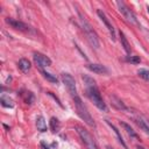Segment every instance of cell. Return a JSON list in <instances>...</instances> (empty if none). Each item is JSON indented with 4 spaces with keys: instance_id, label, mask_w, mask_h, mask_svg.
<instances>
[{
    "instance_id": "8992f818",
    "label": "cell",
    "mask_w": 149,
    "mask_h": 149,
    "mask_svg": "<svg viewBox=\"0 0 149 149\" xmlns=\"http://www.w3.org/2000/svg\"><path fill=\"white\" fill-rule=\"evenodd\" d=\"M76 130H77L78 135L80 136L81 141L86 144V147H87L88 149H99V147H98V144H97L94 137H93L87 130H85L84 128H81V127H79V126H76Z\"/></svg>"
},
{
    "instance_id": "d4e9b609",
    "label": "cell",
    "mask_w": 149,
    "mask_h": 149,
    "mask_svg": "<svg viewBox=\"0 0 149 149\" xmlns=\"http://www.w3.org/2000/svg\"><path fill=\"white\" fill-rule=\"evenodd\" d=\"M40 146H41V149H51V148H50L45 142H43V141L40 143Z\"/></svg>"
},
{
    "instance_id": "2e32d148",
    "label": "cell",
    "mask_w": 149,
    "mask_h": 149,
    "mask_svg": "<svg viewBox=\"0 0 149 149\" xmlns=\"http://www.w3.org/2000/svg\"><path fill=\"white\" fill-rule=\"evenodd\" d=\"M120 125L123 127V129L126 130V133L132 137V139H135V140H139V135L135 133V130H133V128L128 125V123H126V122H122V121H120Z\"/></svg>"
},
{
    "instance_id": "d6986e66",
    "label": "cell",
    "mask_w": 149,
    "mask_h": 149,
    "mask_svg": "<svg viewBox=\"0 0 149 149\" xmlns=\"http://www.w3.org/2000/svg\"><path fill=\"white\" fill-rule=\"evenodd\" d=\"M50 129H51L52 133H57V132H59V129H61V123H59L58 119L55 118V116H52V118L50 119Z\"/></svg>"
},
{
    "instance_id": "f1b7e54d",
    "label": "cell",
    "mask_w": 149,
    "mask_h": 149,
    "mask_svg": "<svg viewBox=\"0 0 149 149\" xmlns=\"http://www.w3.org/2000/svg\"><path fill=\"white\" fill-rule=\"evenodd\" d=\"M148 12H149V6H148Z\"/></svg>"
},
{
    "instance_id": "3957f363",
    "label": "cell",
    "mask_w": 149,
    "mask_h": 149,
    "mask_svg": "<svg viewBox=\"0 0 149 149\" xmlns=\"http://www.w3.org/2000/svg\"><path fill=\"white\" fill-rule=\"evenodd\" d=\"M73 101H74L76 111H77L78 115L80 116V119H81V120H84V122H85L86 125H88L90 127H95V122H94L93 118L91 116V114H90V112H88L87 107H86V106L84 105V102L81 101L80 97L74 98V99H73Z\"/></svg>"
},
{
    "instance_id": "44dd1931",
    "label": "cell",
    "mask_w": 149,
    "mask_h": 149,
    "mask_svg": "<svg viewBox=\"0 0 149 149\" xmlns=\"http://www.w3.org/2000/svg\"><path fill=\"white\" fill-rule=\"evenodd\" d=\"M23 99H24V102L27 104V105H31L33 102H34V100H35V95L31 93V92H26V94L23 95Z\"/></svg>"
},
{
    "instance_id": "cb8c5ba5",
    "label": "cell",
    "mask_w": 149,
    "mask_h": 149,
    "mask_svg": "<svg viewBox=\"0 0 149 149\" xmlns=\"http://www.w3.org/2000/svg\"><path fill=\"white\" fill-rule=\"evenodd\" d=\"M48 94H49V95H51V97H52V98H54V99H55V100L57 101V104H58V105H59V106L62 107V104H61V101H59V99H58V98H57V97H56V95H55V94H54L52 92H48Z\"/></svg>"
},
{
    "instance_id": "ac0fdd59",
    "label": "cell",
    "mask_w": 149,
    "mask_h": 149,
    "mask_svg": "<svg viewBox=\"0 0 149 149\" xmlns=\"http://www.w3.org/2000/svg\"><path fill=\"white\" fill-rule=\"evenodd\" d=\"M0 102H1V105H2L3 107H6V108H13V107H14V101H13L9 97H7V95H5V94H2V95L0 97Z\"/></svg>"
},
{
    "instance_id": "7a4b0ae2",
    "label": "cell",
    "mask_w": 149,
    "mask_h": 149,
    "mask_svg": "<svg viewBox=\"0 0 149 149\" xmlns=\"http://www.w3.org/2000/svg\"><path fill=\"white\" fill-rule=\"evenodd\" d=\"M78 15H79V22H80V27L87 38V41L90 42V44L94 48V49H99L100 48V42H99V37L95 33V30L92 28V26L90 24V22L86 20V17L78 10Z\"/></svg>"
},
{
    "instance_id": "603a6c76",
    "label": "cell",
    "mask_w": 149,
    "mask_h": 149,
    "mask_svg": "<svg viewBox=\"0 0 149 149\" xmlns=\"http://www.w3.org/2000/svg\"><path fill=\"white\" fill-rule=\"evenodd\" d=\"M126 61H127V62H129L130 64L136 65V64H140L141 58H140V56H128V57L126 58Z\"/></svg>"
},
{
    "instance_id": "5b68a950",
    "label": "cell",
    "mask_w": 149,
    "mask_h": 149,
    "mask_svg": "<svg viewBox=\"0 0 149 149\" xmlns=\"http://www.w3.org/2000/svg\"><path fill=\"white\" fill-rule=\"evenodd\" d=\"M61 77H62V81H63V84L66 86V88H68L70 95L72 97V99L79 97L78 91H77V87H76L74 78H73L70 73H68V72H63V73L61 74Z\"/></svg>"
},
{
    "instance_id": "9a60e30c",
    "label": "cell",
    "mask_w": 149,
    "mask_h": 149,
    "mask_svg": "<svg viewBox=\"0 0 149 149\" xmlns=\"http://www.w3.org/2000/svg\"><path fill=\"white\" fill-rule=\"evenodd\" d=\"M17 65H19V69L23 72V73H27L29 70H30V62L27 59V58H21L20 61H19V63H17Z\"/></svg>"
},
{
    "instance_id": "52a82bcc",
    "label": "cell",
    "mask_w": 149,
    "mask_h": 149,
    "mask_svg": "<svg viewBox=\"0 0 149 149\" xmlns=\"http://www.w3.org/2000/svg\"><path fill=\"white\" fill-rule=\"evenodd\" d=\"M97 14H98V16H99V19L101 20V22L105 24V27L107 28V30H108V33H109V35H111V38L113 40V41H115V29H114V27L112 26V23H111V21L108 20V17L106 16V14L101 10V9H98L97 10Z\"/></svg>"
},
{
    "instance_id": "4316f807",
    "label": "cell",
    "mask_w": 149,
    "mask_h": 149,
    "mask_svg": "<svg viewBox=\"0 0 149 149\" xmlns=\"http://www.w3.org/2000/svg\"><path fill=\"white\" fill-rule=\"evenodd\" d=\"M3 127H5V128H6V129H7V130H9V127H8V126H7V125H3Z\"/></svg>"
},
{
    "instance_id": "484cf974",
    "label": "cell",
    "mask_w": 149,
    "mask_h": 149,
    "mask_svg": "<svg viewBox=\"0 0 149 149\" xmlns=\"http://www.w3.org/2000/svg\"><path fill=\"white\" fill-rule=\"evenodd\" d=\"M137 149H146L144 147H142V146H137Z\"/></svg>"
},
{
    "instance_id": "83f0119b",
    "label": "cell",
    "mask_w": 149,
    "mask_h": 149,
    "mask_svg": "<svg viewBox=\"0 0 149 149\" xmlns=\"http://www.w3.org/2000/svg\"><path fill=\"white\" fill-rule=\"evenodd\" d=\"M106 149H114V148H112V147H109V146H107V147H106Z\"/></svg>"
},
{
    "instance_id": "ba28073f",
    "label": "cell",
    "mask_w": 149,
    "mask_h": 149,
    "mask_svg": "<svg viewBox=\"0 0 149 149\" xmlns=\"http://www.w3.org/2000/svg\"><path fill=\"white\" fill-rule=\"evenodd\" d=\"M33 58H34L35 64H36L37 66H40L41 69H42V68H47V66H50V65H51V59H50L48 56L43 55V54L35 52V54H34V56H33Z\"/></svg>"
},
{
    "instance_id": "277c9868",
    "label": "cell",
    "mask_w": 149,
    "mask_h": 149,
    "mask_svg": "<svg viewBox=\"0 0 149 149\" xmlns=\"http://www.w3.org/2000/svg\"><path fill=\"white\" fill-rule=\"evenodd\" d=\"M115 3H116V6H118V8H119V12L123 15V17H125L128 22H130L132 24H134V26H136V27H141L139 20H137L136 16H135V14L125 5V2H122V1H116Z\"/></svg>"
},
{
    "instance_id": "4fadbf2b",
    "label": "cell",
    "mask_w": 149,
    "mask_h": 149,
    "mask_svg": "<svg viewBox=\"0 0 149 149\" xmlns=\"http://www.w3.org/2000/svg\"><path fill=\"white\" fill-rule=\"evenodd\" d=\"M119 35H120V42H121V45L123 47V49H125V51H126V54L127 55H129L130 56V51H132V49H130V44H129V42H128V40L126 38V36H125V34L120 30V33H119Z\"/></svg>"
},
{
    "instance_id": "7402d4cb",
    "label": "cell",
    "mask_w": 149,
    "mask_h": 149,
    "mask_svg": "<svg viewBox=\"0 0 149 149\" xmlns=\"http://www.w3.org/2000/svg\"><path fill=\"white\" fill-rule=\"evenodd\" d=\"M137 74L141 78H143L144 80L149 81V71L147 69H140V70H137Z\"/></svg>"
},
{
    "instance_id": "ffe728a7",
    "label": "cell",
    "mask_w": 149,
    "mask_h": 149,
    "mask_svg": "<svg viewBox=\"0 0 149 149\" xmlns=\"http://www.w3.org/2000/svg\"><path fill=\"white\" fill-rule=\"evenodd\" d=\"M41 73L43 74V77H44V78H45L48 81L54 83V84H57V83H58L57 77H56V76H54V74H51L50 72H47L45 70H42V69H41Z\"/></svg>"
},
{
    "instance_id": "6da1fadb",
    "label": "cell",
    "mask_w": 149,
    "mask_h": 149,
    "mask_svg": "<svg viewBox=\"0 0 149 149\" xmlns=\"http://www.w3.org/2000/svg\"><path fill=\"white\" fill-rule=\"evenodd\" d=\"M81 78L85 81L86 93H87V97L90 98V100L95 105L97 108H99L102 112H107V106H106V104L102 100L101 93H100V91H99L95 81L91 77H88V76H81Z\"/></svg>"
},
{
    "instance_id": "30bf717a",
    "label": "cell",
    "mask_w": 149,
    "mask_h": 149,
    "mask_svg": "<svg viewBox=\"0 0 149 149\" xmlns=\"http://www.w3.org/2000/svg\"><path fill=\"white\" fill-rule=\"evenodd\" d=\"M86 68L90 71H92L93 73H97V74H107L109 72L108 69L102 64H87Z\"/></svg>"
},
{
    "instance_id": "7c38bea8",
    "label": "cell",
    "mask_w": 149,
    "mask_h": 149,
    "mask_svg": "<svg viewBox=\"0 0 149 149\" xmlns=\"http://www.w3.org/2000/svg\"><path fill=\"white\" fill-rule=\"evenodd\" d=\"M106 123H107V125H108V126L112 128V130L115 133V135H116V137H118V141L120 142V144H121V146H122L125 149H128V147H127L126 142L123 141V139H122V136H121V133L119 132V129H118V128H116V127H115V126H114V125H113V123H112L109 120H106Z\"/></svg>"
},
{
    "instance_id": "8fae6325",
    "label": "cell",
    "mask_w": 149,
    "mask_h": 149,
    "mask_svg": "<svg viewBox=\"0 0 149 149\" xmlns=\"http://www.w3.org/2000/svg\"><path fill=\"white\" fill-rule=\"evenodd\" d=\"M109 100H111L112 106L115 107L116 109H120V111H128V107L125 105V102H123L120 98H118L116 95H114V94L109 95Z\"/></svg>"
},
{
    "instance_id": "9c48e42d",
    "label": "cell",
    "mask_w": 149,
    "mask_h": 149,
    "mask_svg": "<svg viewBox=\"0 0 149 149\" xmlns=\"http://www.w3.org/2000/svg\"><path fill=\"white\" fill-rule=\"evenodd\" d=\"M6 23L9 24L12 28L14 29H17V30H21V31H28L30 28L27 23L22 22V21H19V20H15V19H12V17H6L5 19Z\"/></svg>"
},
{
    "instance_id": "5bb4252c",
    "label": "cell",
    "mask_w": 149,
    "mask_h": 149,
    "mask_svg": "<svg viewBox=\"0 0 149 149\" xmlns=\"http://www.w3.org/2000/svg\"><path fill=\"white\" fill-rule=\"evenodd\" d=\"M36 127H37V130L41 132V133L47 132V122H45V119L42 115H38L36 118Z\"/></svg>"
},
{
    "instance_id": "e0dca14e",
    "label": "cell",
    "mask_w": 149,
    "mask_h": 149,
    "mask_svg": "<svg viewBox=\"0 0 149 149\" xmlns=\"http://www.w3.org/2000/svg\"><path fill=\"white\" fill-rule=\"evenodd\" d=\"M134 121H135V123L140 127V129H141V130H143L147 135H149V126L147 125V122H146L142 118H135V119H134Z\"/></svg>"
}]
</instances>
